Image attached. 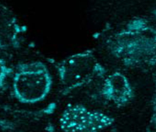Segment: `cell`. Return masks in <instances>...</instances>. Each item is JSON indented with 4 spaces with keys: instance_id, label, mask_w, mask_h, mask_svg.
<instances>
[{
    "instance_id": "obj_3",
    "label": "cell",
    "mask_w": 156,
    "mask_h": 132,
    "mask_svg": "<svg viewBox=\"0 0 156 132\" xmlns=\"http://www.w3.org/2000/svg\"><path fill=\"white\" fill-rule=\"evenodd\" d=\"M60 129L64 132H94L103 128L106 120L102 114L81 104L66 106L59 119Z\"/></svg>"
},
{
    "instance_id": "obj_2",
    "label": "cell",
    "mask_w": 156,
    "mask_h": 132,
    "mask_svg": "<svg viewBox=\"0 0 156 132\" xmlns=\"http://www.w3.org/2000/svg\"><path fill=\"white\" fill-rule=\"evenodd\" d=\"M52 63L63 88V95L87 85L102 72L100 64L89 50L72 54Z\"/></svg>"
},
{
    "instance_id": "obj_1",
    "label": "cell",
    "mask_w": 156,
    "mask_h": 132,
    "mask_svg": "<svg viewBox=\"0 0 156 132\" xmlns=\"http://www.w3.org/2000/svg\"><path fill=\"white\" fill-rule=\"evenodd\" d=\"M53 78L48 67L41 61L19 63L12 78V92L24 104H34L46 99L51 92Z\"/></svg>"
}]
</instances>
